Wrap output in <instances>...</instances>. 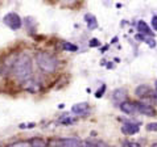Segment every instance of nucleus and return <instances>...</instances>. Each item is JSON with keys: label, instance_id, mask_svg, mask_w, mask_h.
<instances>
[{"label": "nucleus", "instance_id": "nucleus-1", "mask_svg": "<svg viewBox=\"0 0 157 147\" xmlns=\"http://www.w3.org/2000/svg\"><path fill=\"white\" fill-rule=\"evenodd\" d=\"M32 59L27 53H21L19 57H16L12 63V74L20 81H27L32 79Z\"/></svg>", "mask_w": 157, "mask_h": 147}, {"label": "nucleus", "instance_id": "nucleus-2", "mask_svg": "<svg viewBox=\"0 0 157 147\" xmlns=\"http://www.w3.org/2000/svg\"><path fill=\"white\" fill-rule=\"evenodd\" d=\"M36 62L40 70L45 74H52L57 70L58 67V59L46 51H40L36 54Z\"/></svg>", "mask_w": 157, "mask_h": 147}, {"label": "nucleus", "instance_id": "nucleus-3", "mask_svg": "<svg viewBox=\"0 0 157 147\" xmlns=\"http://www.w3.org/2000/svg\"><path fill=\"white\" fill-rule=\"evenodd\" d=\"M3 23L10 29L17 30V29L21 28V25H23V20H21V17L17 15L16 12H10V13H7L3 17Z\"/></svg>", "mask_w": 157, "mask_h": 147}, {"label": "nucleus", "instance_id": "nucleus-4", "mask_svg": "<svg viewBox=\"0 0 157 147\" xmlns=\"http://www.w3.org/2000/svg\"><path fill=\"white\" fill-rule=\"evenodd\" d=\"M135 105H136L137 113H140L143 116H147V117H156L157 116V110L152 104H148L145 101H136Z\"/></svg>", "mask_w": 157, "mask_h": 147}, {"label": "nucleus", "instance_id": "nucleus-5", "mask_svg": "<svg viewBox=\"0 0 157 147\" xmlns=\"http://www.w3.org/2000/svg\"><path fill=\"white\" fill-rule=\"evenodd\" d=\"M153 93H155V91L148 84H140L135 89V95H136V97L140 99V101H144V100H147V99H152Z\"/></svg>", "mask_w": 157, "mask_h": 147}, {"label": "nucleus", "instance_id": "nucleus-6", "mask_svg": "<svg viewBox=\"0 0 157 147\" xmlns=\"http://www.w3.org/2000/svg\"><path fill=\"white\" fill-rule=\"evenodd\" d=\"M140 131V126L137 122H132V121H127L121 125V133L124 135H135Z\"/></svg>", "mask_w": 157, "mask_h": 147}, {"label": "nucleus", "instance_id": "nucleus-7", "mask_svg": "<svg viewBox=\"0 0 157 147\" xmlns=\"http://www.w3.org/2000/svg\"><path fill=\"white\" fill-rule=\"evenodd\" d=\"M111 99L115 104L120 105V104H123L124 101H127V91L124 88H116V89L112 91Z\"/></svg>", "mask_w": 157, "mask_h": 147}, {"label": "nucleus", "instance_id": "nucleus-8", "mask_svg": "<svg viewBox=\"0 0 157 147\" xmlns=\"http://www.w3.org/2000/svg\"><path fill=\"white\" fill-rule=\"evenodd\" d=\"M137 32L139 34H143L144 37H155V32H152L151 27L144 20H140L137 23Z\"/></svg>", "mask_w": 157, "mask_h": 147}, {"label": "nucleus", "instance_id": "nucleus-9", "mask_svg": "<svg viewBox=\"0 0 157 147\" xmlns=\"http://www.w3.org/2000/svg\"><path fill=\"white\" fill-rule=\"evenodd\" d=\"M90 110V105L89 102H78L75 105L71 106V112L74 114H78V116H86Z\"/></svg>", "mask_w": 157, "mask_h": 147}, {"label": "nucleus", "instance_id": "nucleus-10", "mask_svg": "<svg viewBox=\"0 0 157 147\" xmlns=\"http://www.w3.org/2000/svg\"><path fill=\"white\" fill-rule=\"evenodd\" d=\"M119 109L123 112L124 114H128V116H132V114H135L136 113V105H135V102H132V101H124L123 104H120L119 105Z\"/></svg>", "mask_w": 157, "mask_h": 147}, {"label": "nucleus", "instance_id": "nucleus-11", "mask_svg": "<svg viewBox=\"0 0 157 147\" xmlns=\"http://www.w3.org/2000/svg\"><path fill=\"white\" fill-rule=\"evenodd\" d=\"M85 21H86V25H87V28H89V30H94L98 28V20L93 13H86Z\"/></svg>", "mask_w": 157, "mask_h": 147}, {"label": "nucleus", "instance_id": "nucleus-12", "mask_svg": "<svg viewBox=\"0 0 157 147\" xmlns=\"http://www.w3.org/2000/svg\"><path fill=\"white\" fill-rule=\"evenodd\" d=\"M24 89H27L29 91V92H37L38 89H40V83H37V81H34L33 79H29L27 81H24Z\"/></svg>", "mask_w": 157, "mask_h": 147}, {"label": "nucleus", "instance_id": "nucleus-13", "mask_svg": "<svg viewBox=\"0 0 157 147\" xmlns=\"http://www.w3.org/2000/svg\"><path fill=\"white\" fill-rule=\"evenodd\" d=\"M30 147H49V143L42 138H32L29 139Z\"/></svg>", "mask_w": 157, "mask_h": 147}, {"label": "nucleus", "instance_id": "nucleus-14", "mask_svg": "<svg viewBox=\"0 0 157 147\" xmlns=\"http://www.w3.org/2000/svg\"><path fill=\"white\" fill-rule=\"evenodd\" d=\"M82 147H106V145L102 142H94V141H85L82 143Z\"/></svg>", "mask_w": 157, "mask_h": 147}, {"label": "nucleus", "instance_id": "nucleus-15", "mask_svg": "<svg viewBox=\"0 0 157 147\" xmlns=\"http://www.w3.org/2000/svg\"><path fill=\"white\" fill-rule=\"evenodd\" d=\"M63 50L75 53V51H78V46L74 45V44H70V42H63Z\"/></svg>", "mask_w": 157, "mask_h": 147}, {"label": "nucleus", "instance_id": "nucleus-16", "mask_svg": "<svg viewBox=\"0 0 157 147\" xmlns=\"http://www.w3.org/2000/svg\"><path fill=\"white\" fill-rule=\"evenodd\" d=\"M73 122H74V120L69 117L67 114H63L62 117L59 118V124H62V125H71Z\"/></svg>", "mask_w": 157, "mask_h": 147}, {"label": "nucleus", "instance_id": "nucleus-17", "mask_svg": "<svg viewBox=\"0 0 157 147\" xmlns=\"http://www.w3.org/2000/svg\"><path fill=\"white\" fill-rule=\"evenodd\" d=\"M8 147H30V145H29V141H28V142H25V141H19V142H16V143L10 145Z\"/></svg>", "mask_w": 157, "mask_h": 147}, {"label": "nucleus", "instance_id": "nucleus-18", "mask_svg": "<svg viewBox=\"0 0 157 147\" xmlns=\"http://www.w3.org/2000/svg\"><path fill=\"white\" fill-rule=\"evenodd\" d=\"M106 84H102V87H100L98 91H97V92H95V97H97V99H100V97H102L103 96V95H104V92H106Z\"/></svg>", "mask_w": 157, "mask_h": 147}, {"label": "nucleus", "instance_id": "nucleus-19", "mask_svg": "<svg viewBox=\"0 0 157 147\" xmlns=\"http://www.w3.org/2000/svg\"><path fill=\"white\" fill-rule=\"evenodd\" d=\"M100 45H102V42H100L98 38H91V40L89 41V46L90 47H99Z\"/></svg>", "mask_w": 157, "mask_h": 147}, {"label": "nucleus", "instance_id": "nucleus-20", "mask_svg": "<svg viewBox=\"0 0 157 147\" xmlns=\"http://www.w3.org/2000/svg\"><path fill=\"white\" fill-rule=\"evenodd\" d=\"M121 147H141V146L139 145L137 142H132V141H125V142H123V145H121Z\"/></svg>", "mask_w": 157, "mask_h": 147}, {"label": "nucleus", "instance_id": "nucleus-21", "mask_svg": "<svg viewBox=\"0 0 157 147\" xmlns=\"http://www.w3.org/2000/svg\"><path fill=\"white\" fill-rule=\"evenodd\" d=\"M147 131H157V122H151V124H148L147 126Z\"/></svg>", "mask_w": 157, "mask_h": 147}, {"label": "nucleus", "instance_id": "nucleus-22", "mask_svg": "<svg viewBox=\"0 0 157 147\" xmlns=\"http://www.w3.org/2000/svg\"><path fill=\"white\" fill-rule=\"evenodd\" d=\"M145 44L149 46V47H156V41H155V38L153 37H147V40H145Z\"/></svg>", "mask_w": 157, "mask_h": 147}, {"label": "nucleus", "instance_id": "nucleus-23", "mask_svg": "<svg viewBox=\"0 0 157 147\" xmlns=\"http://www.w3.org/2000/svg\"><path fill=\"white\" fill-rule=\"evenodd\" d=\"M151 24H152V28H153L155 32H157V16H153V17H152Z\"/></svg>", "mask_w": 157, "mask_h": 147}, {"label": "nucleus", "instance_id": "nucleus-24", "mask_svg": "<svg viewBox=\"0 0 157 147\" xmlns=\"http://www.w3.org/2000/svg\"><path fill=\"white\" fill-rule=\"evenodd\" d=\"M151 100H152V102H153L155 105H157V92L156 91H155V93H153V96H152Z\"/></svg>", "mask_w": 157, "mask_h": 147}, {"label": "nucleus", "instance_id": "nucleus-25", "mask_svg": "<svg viewBox=\"0 0 157 147\" xmlns=\"http://www.w3.org/2000/svg\"><path fill=\"white\" fill-rule=\"evenodd\" d=\"M117 41H119V38H117V37H114V38H112V41H111V44L114 45V44H116Z\"/></svg>", "mask_w": 157, "mask_h": 147}, {"label": "nucleus", "instance_id": "nucleus-26", "mask_svg": "<svg viewBox=\"0 0 157 147\" xmlns=\"http://www.w3.org/2000/svg\"><path fill=\"white\" fill-rule=\"evenodd\" d=\"M107 49H108V46H103V47H102V53H104V51H106Z\"/></svg>", "mask_w": 157, "mask_h": 147}, {"label": "nucleus", "instance_id": "nucleus-27", "mask_svg": "<svg viewBox=\"0 0 157 147\" xmlns=\"http://www.w3.org/2000/svg\"><path fill=\"white\" fill-rule=\"evenodd\" d=\"M155 91H156V92H157V80L155 81Z\"/></svg>", "mask_w": 157, "mask_h": 147}, {"label": "nucleus", "instance_id": "nucleus-28", "mask_svg": "<svg viewBox=\"0 0 157 147\" xmlns=\"http://www.w3.org/2000/svg\"><path fill=\"white\" fill-rule=\"evenodd\" d=\"M79 147H82V145H81V146H79Z\"/></svg>", "mask_w": 157, "mask_h": 147}]
</instances>
